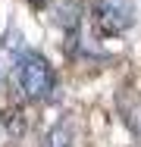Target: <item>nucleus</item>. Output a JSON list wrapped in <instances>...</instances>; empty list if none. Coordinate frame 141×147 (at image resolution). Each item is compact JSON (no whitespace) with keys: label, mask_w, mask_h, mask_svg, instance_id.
<instances>
[{"label":"nucleus","mask_w":141,"mask_h":147,"mask_svg":"<svg viewBox=\"0 0 141 147\" xmlns=\"http://www.w3.org/2000/svg\"><path fill=\"white\" fill-rule=\"evenodd\" d=\"M72 125L63 119V122H56L54 128H47V135H44V141L41 147H72Z\"/></svg>","instance_id":"20e7f679"},{"label":"nucleus","mask_w":141,"mask_h":147,"mask_svg":"<svg viewBox=\"0 0 141 147\" xmlns=\"http://www.w3.org/2000/svg\"><path fill=\"white\" fill-rule=\"evenodd\" d=\"M82 16H85V3L82 0H50V22L63 34H75L82 28Z\"/></svg>","instance_id":"7ed1b4c3"},{"label":"nucleus","mask_w":141,"mask_h":147,"mask_svg":"<svg viewBox=\"0 0 141 147\" xmlns=\"http://www.w3.org/2000/svg\"><path fill=\"white\" fill-rule=\"evenodd\" d=\"M13 82L25 100H47L56 88L54 66L38 50H19V57L13 63Z\"/></svg>","instance_id":"f257e3e1"},{"label":"nucleus","mask_w":141,"mask_h":147,"mask_svg":"<svg viewBox=\"0 0 141 147\" xmlns=\"http://www.w3.org/2000/svg\"><path fill=\"white\" fill-rule=\"evenodd\" d=\"M135 25V3L132 0H94V28L97 34L116 38Z\"/></svg>","instance_id":"f03ea898"},{"label":"nucleus","mask_w":141,"mask_h":147,"mask_svg":"<svg viewBox=\"0 0 141 147\" xmlns=\"http://www.w3.org/2000/svg\"><path fill=\"white\" fill-rule=\"evenodd\" d=\"M28 3H31V6H41V3H44V0H28Z\"/></svg>","instance_id":"39448f33"}]
</instances>
